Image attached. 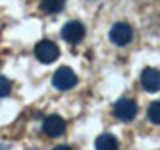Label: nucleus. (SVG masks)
Instances as JSON below:
<instances>
[{
    "instance_id": "1",
    "label": "nucleus",
    "mask_w": 160,
    "mask_h": 150,
    "mask_svg": "<svg viewBox=\"0 0 160 150\" xmlns=\"http://www.w3.org/2000/svg\"><path fill=\"white\" fill-rule=\"evenodd\" d=\"M108 36H110V40H112L116 46H126V44L132 42L134 32H132V26H130V24H126V22H116L112 28H110Z\"/></svg>"
},
{
    "instance_id": "2",
    "label": "nucleus",
    "mask_w": 160,
    "mask_h": 150,
    "mask_svg": "<svg viewBox=\"0 0 160 150\" xmlns=\"http://www.w3.org/2000/svg\"><path fill=\"white\" fill-rule=\"evenodd\" d=\"M76 80H78V78H76V74H74L72 68L62 66V68H58L56 72H54L52 84H54L58 90H70V88L76 86Z\"/></svg>"
},
{
    "instance_id": "3",
    "label": "nucleus",
    "mask_w": 160,
    "mask_h": 150,
    "mask_svg": "<svg viewBox=\"0 0 160 150\" xmlns=\"http://www.w3.org/2000/svg\"><path fill=\"white\" fill-rule=\"evenodd\" d=\"M34 54H36V58L40 60V62L50 64V62H54V60L58 58L60 50H58V46L52 42V40H40V42L36 44V48H34Z\"/></svg>"
},
{
    "instance_id": "4",
    "label": "nucleus",
    "mask_w": 160,
    "mask_h": 150,
    "mask_svg": "<svg viewBox=\"0 0 160 150\" xmlns=\"http://www.w3.org/2000/svg\"><path fill=\"white\" fill-rule=\"evenodd\" d=\"M64 130H66V122L64 118H60L58 114H50V116L44 118L42 122V132L50 138H56V136H62Z\"/></svg>"
},
{
    "instance_id": "5",
    "label": "nucleus",
    "mask_w": 160,
    "mask_h": 150,
    "mask_svg": "<svg viewBox=\"0 0 160 150\" xmlns=\"http://www.w3.org/2000/svg\"><path fill=\"white\" fill-rule=\"evenodd\" d=\"M60 34H62V38L66 40V42L78 44V42H82L86 30H84L82 22H78V20H70V22H66V24L62 26V32H60Z\"/></svg>"
},
{
    "instance_id": "6",
    "label": "nucleus",
    "mask_w": 160,
    "mask_h": 150,
    "mask_svg": "<svg viewBox=\"0 0 160 150\" xmlns=\"http://www.w3.org/2000/svg\"><path fill=\"white\" fill-rule=\"evenodd\" d=\"M138 112V106L134 100L130 98H120L116 104H114V114H116V118L124 120V122H128V120H132L134 116H136Z\"/></svg>"
},
{
    "instance_id": "7",
    "label": "nucleus",
    "mask_w": 160,
    "mask_h": 150,
    "mask_svg": "<svg viewBox=\"0 0 160 150\" xmlns=\"http://www.w3.org/2000/svg\"><path fill=\"white\" fill-rule=\"evenodd\" d=\"M140 84L146 92H158L160 90V70L156 68H144L140 74Z\"/></svg>"
},
{
    "instance_id": "8",
    "label": "nucleus",
    "mask_w": 160,
    "mask_h": 150,
    "mask_svg": "<svg viewBox=\"0 0 160 150\" xmlns=\"http://www.w3.org/2000/svg\"><path fill=\"white\" fill-rule=\"evenodd\" d=\"M96 150H118V140L112 134H100L96 138Z\"/></svg>"
},
{
    "instance_id": "9",
    "label": "nucleus",
    "mask_w": 160,
    "mask_h": 150,
    "mask_svg": "<svg viewBox=\"0 0 160 150\" xmlns=\"http://www.w3.org/2000/svg\"><path fill=\"white\" fill-rule=\"evenodd\" d=\"M64 6V0H40V8L46 14H56Z\"/></svg>"
},
{
    "instance_id": "10",
    "label": "nucleus",
    "mask_w": 160,
    "mask_h": 150,
    "mask_svg": "<svg viewBox=\"0 0 160 150\" xmlns=\"http://www.w3.org/2000/svg\"><path fill=\"white\" fill-rule=\"evenodd\" d=\"M148 118L152 124H160V102H152L148 108Z\"/></svg>"
},
{
    "instance_id": "11",
    "label": "nucleus",
    "mask_w": 160,
    "mask_h": 150,
    "mask_svg": "<svg viewBox=\"0 0 160 150\" xmlns=\"http://www.w3.org/2000/svg\"><path fill=\"white\" fill-rule=\"evenodd\" d=\"M10 90H12V84H10V80L4 78V76H0V98L8 96Z\"/></svg>"
},
{
    "instance_id": "12",
    "label": "nucleus",
    "mask_w": 160,
    "mask_h": 150,
    "mask_svg": "<svg viewBox=\"0 0 160 150\" xmlns=\"http://www.w3.org/2000/svg\"><path fill=\"white\" fill-rule=\"evenodd\" d=\"M54 150H72V148H70V146H56Z\"/></svg>"
}]
</instances>
